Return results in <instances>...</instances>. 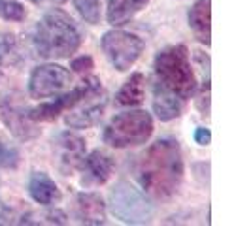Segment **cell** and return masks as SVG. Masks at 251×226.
<instances>
[{
  "label": "cell",
  "instance_id": "16",
  "mask_svg": "<svg viewBox=\"0 0 251 226\" xmlns=\"http://www.w3.org/2000/svg\"><path fill=\"white\" fill-rule=\"evenodd\" d=\"M185 102L174 92L153 83V112L161 121H172L181 115Z\"/></svg>",
  "mask_w": 251,
  "mask_h": 226
},
{
  "label": "cell",
  "instance_id": "23",
  "mask_svg": "<svg viewBox=\"0 0 251 226\" xmlns=\"http://www.w3.org/2000/svg\"><path fill=\"white\" fill-rule=\"evenodd\" d=\"M93 68V59L91 57H77L75 61H72V70L74 72H79V74H85Z\"/></svg>",
  "mask_w": 251,
  "mask_h": 226
},
{
  "label": "cell",
  "instance_id": "17",
  "mask_svg": "<svg viewBox=\"0 0 251 226\" xmlns=\"http://www.w3.org/2000/svg\"><path fill=\"white\" fill-rule=\"evenodd\" d=\"M150 0H108L106 19L113 26L126 25L138 12L148 6Z\"/></svg>",
  "mask_w": 251,
  "mask_h": 226
},
{
  "label": "cell",
  "instance_id": "19",
  "mask_svg": "<svg viewBox=\"0 0 251 226\" xmlns=\"http://www.w3.org/2000/svg\"><path fill=\"white\" fill-rule=\"evenodd\" d=\"M15 57H17V47H15L13 34L0 32V77L13 66Z\"/></svg>",
  "mask_w": 251,
  "mask_h": 226
},
{
  "label": "cell",
  "instance_id": "10",
  "mask_svg": "<svg viewBox=\"0 0 251 226\" xmlns=\"http://www.w3.org/2000/svg\"><path fill=\"white\" fill-rule=\"evenodd\" d=\"M104 110H106V92L100 85L89 90L72 110H68L64 123L70 128H91L102 119Z\"/></svg>",
  "mask_w": 251,
  "mask_h": 226
},
{
  "label": "cell",
  "instance_id": "11",
  "mask_svg": "<svg viewBox=\"0 0 251 226\" xmlns=\"http://www.w3.org/2000/svg\"><path fill=\"white\" fill-rule=\"evenodd\" d=\"M53 147H55L59 168L64 176L79 170V166L85 158V139L81 136L64 130L61 134H57V138L53 141Z\"/></svg>",
  "mask_w": 251,
  "mask_h": 226
},
{
  "label": "cell",
  "instance_id": "1",
  "mask_svg": "<svg viewBox=\"0 0 251 226\" xmlns=\"http://www.w3.org/2000/svg\"><path fill=\"white\" fill-rule=\"evenodd\" d=\"M136 179L144 192L153 198H170L183 181V155L174 138H161L140 155Z\"/></svg>",
  "mask_w": 251,
  "mask_h": 226
},
{
  "label": "cell",
  "instance_id": "9",
  "mask_svg": "<svg viewBox=\"0 0 251 226\" xmlns=\"http://www.w3.org/2000/svg\"><path fill=\"white\" fill-rule=\"evenodd\" d=\"M100 79L99 77H85L81 83H77L72 90L68 92H61L55 100L51 102H42L36 108H30L28 110V117L34 121V123H40V121H55L57 117H61L64 112L72 110L77 102L81 100L89 90L100 87Z\"/></svg>",
  "mask_w": 251,
  "mask_h": 226
},
{
  "label": "cell",
  "instance_id": "21",
  "mask_svg": "<svg viewBox=\"0 0 251 226\" xmlns=\"http://www.w3.org/2000/svg\"><path fill=\"white\" fill-rule=\"evenodd\" d=\"M0 17L6 21H23L26 17L25 6L19 0H0Z\"/></svg>",
  "mask_w": 251,
  "mask_h": 226
},
{
  "label": "cell",
  "instance_id": "14",
  "mask_svg": "<svg viewBox=\"0 0 251 226\" xmlns=\"http://www.w3.org/2000/svg\"><path fill=\"white\" fill-rule=\"evenodd\" d=\"M28 194L36 203L44 207L53 205L61 200V190L57 187V183L46 172H32V176L28 179Z\"/></svg>",
  "mask_w": 251,
  "mask_h": 226
},
{
  "label": "cell",
  "instance_id": "8",
  "mask_svg": "<svg viewBox=\"0 0 251 226\" xmlns=\"http://www.w3.org/2000/svg\"><path fill=\"white\" fill-rule=\"evenodd\" d=\"M72 83V74L68 68L61 64L46 63L40 64L32 70L30 79H28V94L30 98L44 100V98H53L64 92Z\"/></svg>",
  "mask_w": 251,
  "mask_h": 226
},
{
  "label": "cell",
  "instance_id": "3",
  "mask_svg": "<svg viewBox=\"0 0 251 226\" xmlns=\"http://www.w3.org/2000/svg\"><path fill=\"white\" fill-rule=\"evenodd\" d=\"M153 83L174 92L183 102H187L197 92L199 81L185 45H168L155 55Z\"/></svg>",
  "mask_w": 251,
  "mask_h": 226
},
{
  "label": "cell",
  "instance_id": "2",
  "mask_svg": "<svg viewBox=\"0 0 251 226\" xmlns=\"http://www.w3.org/2000/svg\"><path fill=\"white\" fill-rule=\"evenodd\" d=\"M34 49L42 59H68L81 45V32L74 19L63 10H50L36 23Z\"/></svg>",
  "mask_w": 251,
  "mask_h": 226
},
{
  "label": "cell",
  "instance_id": "4",
  "mask_svg": "<svg viewBox=\"0 0 251 226\" xmlns=\"http://www.w3.org/2000/svg\"><path fill=\"white\" fill-rule=\"evenodd\" d=\"M155 130L153 117L146 110H128L112 117L104 128V143L115 149L144 145Z\"/></svg>",
  "mask_w": 251,
  "mask_h": 226
},
{
  "label": "cell",
  "instance_id": "12",
  "mask_svg": "<svg viewBox=\"0 0 251 226\" xmlns=\"http://www.w3.org/2000/svg\"><path fill=\"white\" fill-rule=\"evenodd\" d=\"M113 158L102 149L91 151L85 155L83 162L79 166L81 170V185L83 187H100L104 183H108V179L113 174Z\"/></svg>",
  "mask_w": 251,
  "mask_h": 226
},
{
  "label": "cell",
  "instance_id": "26",
  "mask_svg": "<svg viewBox=\"0 0 251 226\" xmlns=\"http://www.w3.org/2000/svg\"><path fill=\"white\" fill-rule=\"evenodd\" d=\"M59 2H64V0H59Z\"/></svg>",
  "mask_w": 251,
  "mask_h": 226
},
{
  "label": "cell",
  "instance_id": "22",
  "mask_svg": "<svg viewBox=\"0 0 251 226\" xmlns=\"http://www.w3.org/2000/svg\"><path fill=\"white\" fill-rule=\"evenodd\" d=\"M21 162V155L13 145H8L4 139H0V168H17Z\"/></svg>",
  "mask_w": 251,
  "mask_h": 226
},
{
  "label": "cell",
  "instance_id": "25",
  "mask_svg": "<svg viewBox=\"0 0 251 226\" xmlns=\"http://www.w3.org/2000/svg\"><path fill=\"white\" fill-rule=\"evenodd\" d=\"M30 2H34V4H38V2H42V0H30Z\"/></svg>",
  "mask_w": 251,
  "mask_h": 226
},
{
  "label": "cell",
  "instance_id": "13",
  "mask_svg": "<svg viewBox=\"0 0 251 226\" xmlns=\"http://www.w3.org/2000/svg\"><path fill=\"white\" fill-rule=\"evenodd\" d=\"M74 215L81 225H106V203L97 192H79L75 196Z\"/></svg>",
  "mask_w": 251,
  "mask_h": 226
},
{
  "label": "cell",
  "instance_id": "24",
  "mask_svg": "<svg viewBox=\"0 0 251 226\" xmlns=\"http://www.w3.org/2000/svg\"><path fill=\"white\" fill-rule=\"evenodd\" d=\"M195 141H197L199 145H208V143L212 141V132H210L208 128H204V126L197 128V130H195Z\"/></svg>",
  "mask_w": 251,
  "mask_h": 226
},
{
  "label": "cell",
  "instance_id": "6",
  "mask_svg": "<svg viewBox=\"0 0 251 226\" xmlns=\"http://www.w3.org/2000/svg\"><path fill=\"white\" fill-rule=\"evenodd\" d=\"M146 47L144 40L125 30H110L102 36V49L117 72H126Z\"/></svg>",
  "mask_w": 251,
  "mask_h": 226
},
{
  "label": "cell",
  "instance_id": "20",
  "mask_svg": "<svg viewBox=\"0 0 251 226\" xmlns=\"http://www.w3.org/2000/svg\"><path fill=\"white\" fill-rule=\"evenodd\" d=\"M74 8L91 25H97L100 21L102 0H74Z\"/></svg>",
  "mask_w": 251,
  "mask_h": 226
},
{
  "label": "cell",
  "instance_id": "18",
  "mask_svg": "<svg viewBox=\"0 0 251 226\" xmlns=\"http://www.w3.org/2000/svg\"><path fill=\"white\" fill-rule=\"evenodd\" d=\"M146 77L144 74H132L128 79H126L125 83H123V87L119 89V92H117V104L119 106H140L142 102H144V96H146Z\"/></svg>",
  "mask_w": 251,
  "mask_h": 226
},
{
  "label": "cell",
  "instance_id": "5",
  "mask_svg": "<svg viewBox=\"0 0 251 226\" xmlns=\"http://www.w3.org/2000/svg\"><path fill=\"white\" fill-rule=\"evenodd\" d=\"M108 205L113 217L126 225H146L153 217V203L148 200L146 192L128 181H119L110 188Z\"/></svg>",
  "mask_w": 251,
  "mask_h": 226
},
{
  "label": "cell",
  "instance_id": "7",
  "mask_svg": "<svg viewBox=\"0 0 251 226\" xmlns=\"http://www.w3.org/2000/svg\"><path fill=\"white\" fill-rule=\"evenodd\" d=\"M28 106L25 104L23 96L15 90H8L0 96V119L2 123L10 128L17 139H34L40 134V128L36 123L28 117Z\"/></svg>",
  "mask_w": 251,
  "mask_h": 226
},
{
  "label": "cell",
  "instance_id": "15",
  "mask_svg": "<svg viewBox=\"0 0 251 226\" xmlns=\"http://www.w3.org/2000/svg\"><path fill=\"white\" fill-rule=\"evenodd\" d=\"M210 21H212V0H197L193 4V8L189 10V26H191L195 38L204 45L212 44Z\"/></svg>",
  "mask_w": 251,
  "mask_h": 226
}]
</instances>
